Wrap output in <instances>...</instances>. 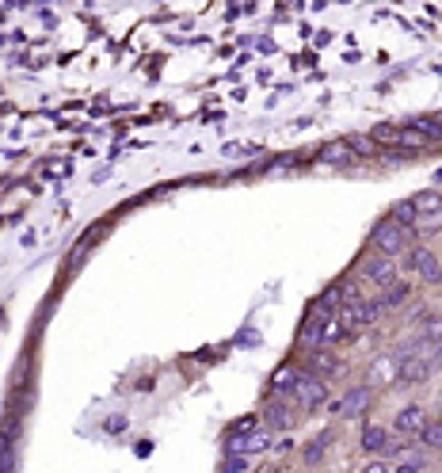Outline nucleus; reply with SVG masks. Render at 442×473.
I'll return each mask as SVG.
<instances>
[{"label":"nucleus","mask_w":442,"mask_h":473,"mask_svg":"<svg viewBox=\"0 0 442 473\" xmlns=\"http://www.w3.org/2000/svg\"><path fill=\"white\" fill-rule=\"evenodd\" d=\"M351 275L362 283L366 294H385L397 279H400V260H389V256H378V252H366V256L355 264Z\"/></svg>","instance_id":"nucleus-1"},{"label":"nucleus","mask_w":442,"mask_h":473,"mask_svg":"<svg viewBox=\"0 0 442 473\" xmlns=\"http://www.w3.org/2000/svg\"><path fill=\"white\" fill-rule=\"evenodd\" d=\"M412 245H416L412 229L397 226L389 214H385L381 222H374V229H370V252H378V256H389V260H404V252H408Z\"/></svg>","instance_id":"nucleus-2"},{"label":"nucleus","mask_w":442,"mask_h":473,"mask_svg":"<svg viewBox=\"0 0 442 473\" xmlns=\"http://www.w3.org/2000/svg\"><path fill=\"white\" fill-rule=\"evenodd\" d=\"M404 271H408L419 286H435V290L442 286V256H435V248L423 241H416L404 252Z\"/></svg>","instance_id":"nucleus-3"},{"label":"nucleus","mask_w":442,"mask_h":473,"mask_svg":"<svg viewBox=\"0 0 442 473\" xmlns=\"http://www.w3.org/2000/svg\"><path fill=\"white\" fill-rule=\"evenodd\" d=\"M274 447V435L264 428V424H236L226 439V454H248V459H260Z\"/></svg>","instance_id":"nucleus-4"},{"label":"nucleus","mask_w":442,"mask_h":473,"mask_svg":"<svg viewBox=\"0 0 442 473\" xmlns=\"http://www.w3.org/2000/svg\"><path fill=\"white\" fill-rule=\"evenodd\" d=\"M385 314H381V305H378V298L374 294H366L362 302H351V305H340V329H343V336H355V333H362V329H374V324L381 321Z\"/></svg>","instance_id":"nucleus-5"},{"label":"nucleus","mask_w":442,"mask_h":473,"mask_svg":"<svg viewBox=\"0 0 442 473\" xmlns=\"http://www.w3.org/2000/svg\"><path fill=\"white\" fill-rule=\"evenodd\" d=\"M328 381H321V378H312V374H305L302 371V378H298V386H293V393H290V401L298 405L302 412H317V409H324L328 405Z\"/></svg>","instance_id":"nucleus-6"},{"label":"nucleus","mask_w":442,"mask_h":473,"mask_svg":"<svg viewBox=\"0 0 442 473\" xmlns=\"http://www.w3.org/2000/svg\"><path fill=\"white\" fill-rule=\"evenodd\" d=\"M302 362H305V374L321 378V381H332L336 374H343V359L336 355V348H317V352H302Z\"/></svg>","instance_id":"nucleus-7"},{"label":"nucleus","mask_w":442,"mask_h":473,"mask_svg":"<svg viewBox=\"0 0 442 473\" xmlns=\"http://www.w3.org/2000/svg\"><path fill=\"white\" fill-rule=\"evenodd\" d=\"M332 405V412L336 416H343V420H362L366 412H370V405H374V390L370 386H355V390H347L340 401H328Z\"/></svg>","instance_id":"nucleus-8"},{"label":"nucleus","mask_w":442,"mask_h":473,"mask_svg":"<svg viewBox=\"0 0 442 473\" xmlns=\"http://www.w3.org/2000/svg\"><path fill=\"white\" fill-rule=\"evenodd\" d=\"M428 420H431L428 405H404V409L393 416L389 431L397 435V439H416V435L423 431V424H428Z\"/></svg>","instance_id":"nucleus-9"},{"label":"nucleus","mask_w":442,"mask_h":473,"mask_svg":"<svg viewBox=\"0 0 442 473\" xmlns=\"http://www.w3.org/2000/svg\"><path fill=\"white\" fill-rule=\"evenodd\" d=\"M264 428H279V431H290L298 428V405L290 401V397H271L267 409H264Z\"/></svg>","instance_id":"nucleus-10"},{"label":"nucleus","mask_w":442,"mask_h":473,"mask_svg":"<svg viewBox=\"0 0 442 473\" xmlns=\"http://www.w3.org/2000/svg\"><path fill=\"white\" fill-rule=\"evenodd\" d=\"M389 439H393L389 424H362V431H359V447L366 454H374V459H381L385 447H389Z\"/></svg>","instance_id":"nucleus-11"},{"label":"nucleus","mask_w":442,"mask_h":473,"mask_svg":"<svg viewBox=\"0 0 442 473\" xmlns=\"http://www.w3.org/2000/svg\"><path fill=\"white\" fill-rule=\"evenodd\" d=\"M397 381V355H378L366 371V386L378 390V386H393Z\"/></svg>","instance_id":"nucleus-12"},{"label":"nucleus","mask_w":442,"mask_h":473,"mask_svg":"<svg viewBox=\"0 0 442 473\" xmlns=\"http://www.w3.org/2000/svg\"><path fill=\"white\" fill-rule=\"evenodd\" d=\"M378 298V305H381V314H397V309H404V302L412 298V283L408 279H397L385 294H374Z\"/></svg>","instance_id":"nucleus-13"},{"label":"nucleus","mask_w":442,"mask_h":473,"mask_svg":"<svg viewBox=\"0 0 442 473\" xmlns=\"http://www.w3.org/2000/svg\"><path fill=\"white\" fill-rule=\"evenodd\" d=\"M298 378H302L298 362H283V367L271 374V393H274V397H290L293 386H298Z\"/></svg>","instance_id":"nucleus-14"},{"label":"nucleus","mask_w":442,"mask_h":473,"mask_svg":"<svg viewBox=\"0 0 442 473\" xmlns=\"http://www.w3.org/2000/svg\"><path fill=\"white\" fill-rule=\"evenodd\" d=\"M412 207H416V217H435V214H442V191H435V188L416 191V195H412Z\"/></svg>","instance_id":"nucleus-15"},{"label":"nucleus","mask_w":442,"mask_h":473,"mask_svg":"<svg viewBox=\"0 0 442 473\" xmlns=\"http://www.w3.org/2000/svg\"><path fill=\"white\" fill-rule=\"evenodd\" d=\"M400 126H412V130H416V134H423L431 145H438V141H442V126H438V119H435V115H412V119H404Z\"/></svg>","instance_id":"nucleus-16"},{"label":"nucleus","mask_w":442,"mask_h":473,"mask_svg":"<svg viewBox=\"0 0 442 473\" xmlns=\"http://www.w3.org/2000/svg\"><path fill=\"white\" fill-rule=\"evenodd\" d=\"M416 439H419V447L428 454H442V420H428Z\"/></svg>","instance_id":"nucleus-17"},{"label":"nucleus","mask_w":442,"mask_h":473,"mask_svg":"<svg viewBox=\"0 0 442 473\" xmlns=\"http://www.w3.org/2000/svg\"><path fill=\"white\" fill-rule=\"evenodd\" d=\"M336 294H340V305H351V302H362L366 298V290L355 275H347L343 283H336Z\"/></svg>","instance_id":"nucleus-18"},{"label":"nucleus","mask_w":442,"mask_h":473,"mask_svg":"<svg viewBox=\"0 0 442 473\" xmlns=\"http://www.w3.org/2000/svg\"><path fill=\"white\" fill-rule=\"evenodd\" d=\"M393 473H428V459H423L419 450H408L393 462Z\"/></svg>","instance_id":"nucleus-19"},{"label":"nucleus","mask_w":442,"mask_h":473,"mask_svg":"<svg viewBox=\"0 0 442 473\" xmlns=\"http://www.w3.org/2000/svg\"><path fill=\"white\" fill-rule=\"evenodd\" d=\"M397 138H400V122H381V126H374V130H370L374 145H393V150H397Z\"/></svg>","instance_id":"nucleus-20"},{"label":"nucleus","mask_w":442,"mask_h":473,"mask_svg":"<svg viewBox=\"0 0 442 473\" xmlns=\"http://www.w3.org/2000/svg\"><path fill=\"white\" fill-rule=\"evenodd\" d=\"M389 217L397 226H404V229H412L416 226V207H412V198H400V203L389 210Z\"/></svg>","instance_id":"nucleus-21"},{"label":"nucleus","mask_w":442,"mask_h":473,"mask_svg":"<svg viewBox=\"0 0 442 473\" xmlns=\"http://www.w3.org/2000/svg\"><path fill=\"white\" fill-rule=\"evenodd\" d=\"M328 447H332V428L317 435V443H309V447H305V462H309V466H317V462L324 459V450H328Z\"/></svg>","instance_id":"nucleus-22"},{"label":"nucleus","mask_w":442,"mask_h":473,"mask_svg":"<svg viewBox=\"0 0 442 473\" xmlns=\"http://www.w3.org/2000/svg\"><path fill=\"white\" fill-rule=\"evenodd\" d=\"M428 138H423V134H416L412 130V126H400V138H397V150H428Z\"/></svg>","instance_id":"nucleus-23"},{"label":"nucleus","mask_w":442,"mask_h":473,"mask_svg":"<svg viewBox=\"0 0 442 473\" xmlns=\"http://www.w3.org/2000/svg\"><path fill=\"white\" fill-rule=\"evenodd\" d=\"M324 165H347V160H355L351 150H347V141H336V145H328V150L321 153Z\"/></svg>","instance_id":"nucleus-24"},{"label":"nucleus","mask_w":442,"mask_h":473,"mask_svg":"<svg viewBox=\"0 0 442 473\" xmlns=\"http://www.w3.org/2000/svg\"><path fill=\"white\" fill-rule=\"evenodd\" d=\"M347 150H351V157H374L378 145L370 141V134H355V138H347Z\"/></svg>","instance_id":"nucleus-25"},{"label":"nucleus","mask_w":442,"mask_h":473,"mask_svg":"<svg viewBox=\"0 0 442 473\" xmlns=\"http://www.w3.org/2000/svg\"><path fill=\"white\" fill-rule=\"evenodd\" d=\"M255 469V459H248V454H229L226 466H221V473H252Z\"/></svg>","instance_id":"nucleus-26"},{"label":"nucleus","mask_w":442,"mask_h":473,"mask_svg":"<svg viewBox=\"0 0 442 473\" xmlns=\"http://www.w3.org/2000/svg\"><path fill=\"white\" fill-rule=\"evenodd\" d=\"M362 473H393V462H385V459H374V462H366Z\"/></svg>","instance_id":"nucleus-27"},{"label":"nucleus","mask_w":442,"mask_h":473,"mask_svg":"<svg viewBox=\"0 0 442 473\" xmlns=\"http://www.w3.org/2000/svg\"><path fill=\"white\" fill-rule=\"evenodd\" d=\"M245 153H255V145L248 150V145H226V157H245Z\"/></svg>","instance_id":"nucleus-28"},{"label":"nucleus","mask_w":442,"mask_h":473,"mask_svg":"<svg viewBox=\"0 0 442 473\" xmlns=\"http://www.w3.org/2000/svg\"><path fill=\"white\" fill-rule=\"evenodd\" d=\"M435 119H438V126H442V111H438V115H435Z\"/></svg>","instance_id":"nucleus-29"},{"label":"nucleus","mask_w":442,"mask_h":473,"mask_svg":"<svg viewBox=\"0 0 442 473\" xmlns=\"http://www.w3.org/2000/svg\"><path fill=\"white\" fill-rule=\"evenodd\" d=\"M0 473H8V466H0Z\"/></svg>","instance_id":"nucleus-30"}]
</instances>
